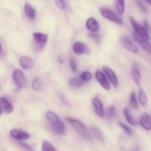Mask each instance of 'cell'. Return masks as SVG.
<instances>
[{
  "label": "cell",
  "mask_w": 151,
  "mask_h": 151,
  "mask_svg": "<svg viewBox=\"0 0 151 151\" xmlns=\"http://www.w3.org/2000/svg\"><path fill=\"white\" fill-rule=\"evenodd\" d=\"M46 118L52 129L56 133L62 135L65 132V125L62 119L52 111H47L46 113Z\"/></svg>",
  "instance_id": "obj_1"
},
{
  "label": "cell",
  "mask_w": 151,
  "mask_h": 151,
  "mask_svg": "<svg viewBox=\"0 0 151 151\" xmlns=\"http://www.w3.org/2000/svg\"><path fill=\"white\" fill-rule=\"evenodd\" d=\"M65 119L72 125L73 128L75 129V131H76L81 137H82L83 138L85 139L91 140V135H90V132H89V131L87 130V128H86V126L84 125L83 122H81V121L78 120V119H75V118L66 117Z\"/></svg>",
  "instance_id": "obj_2"
},
{
  "label": "cell",
  "mask_w": 151,
  "mask_h": 151,
  "mask_svg": "<svg viewBox=\"0 0 151 151\" xmlns=\"http://www.w3.org/2000/svg\"><path fill=\"white\" fill-rule=\"evenodd\" d=\"M99 12H100V14L105 19H107L110 22L118 24H123V20L121 18V16L117 14L116 13H115L114 11H113L110 9L102 7L99 9Z\"/></svg>",
  "instance_id": "obj_3"
},
{
  "label": "cell",
  "mask_w": 151,
  "mask_h": 151,
  "mask_svg": "<svg viewBox=\"0 0 151 151\" xmlns=\"http://www.w3.org/2000/svg\"><path fill=\"white\" fill-rule=\"evenodd\" d=\"M130 22L131 23L132 27L134 29L135 33L137 34L140 38L149 41L150 39V37L149 32L145 29L144 27L141 25L139 23H138L137 21L133 16H130Z\"/></svg>",
  "instance_id": "obj_4"
},
{
  "label": "cell",
  "mask_w": 151,
  "mask_h": 151,
  "mask_svg": "<svg viewBox=\"0 0 151 151\" xmlns=\"http://www.w3.org/2000/svg\"><path fill=\"white\" fill-rule=\"evenodd\" d=\"M13 80L19 88H23L27 82V78L25 73L19 69H16L13 71Z\"/></svg>",
  "instance_id": "obj_5"
},
{
  "label": "cell",
  "mask_w": 151,
  "mask_h": 151,
  "mask_svg": "<svg viewBox=\"0 0 151 151\" xmlns=\"http://www.w3.org/2000/svg\"><path fill=\"white\" fill-rule=\"evenodd\" d=\"M120 42H121V46L127 51L130 52L132 53H137L139 52V49L136 47V44L133 43V41L126 35H122L120 38Z\"/></svg>",
  "instance_id": "obj_6"
},
{
  "label": "cell",
  "mask_w": 151,
  "mask_h": 151,
  "mask_svg": "<svg viewBox=\"0 0 151 151\" xmlns=\"http://www.w3.org/2000/svg\"><path fill=\"white\" fill-rule=\"evenodd\" d=\"M102 69H103L104 73L106 75L107 80H109L110 82L111 83V84H112L114 87H115V88L118 87V79L116 74L115 73V72H114L112 69L108 67V66H103V67H102Z\"/></svg>",
  "instance_id": "obj_7"
},
{
  "label": "cell",
  "mask_w": 151,
  "mask_h": 151,
  "mask_svg": "<svg viewBox=\"0 0 151 151\" xmlns=\"http://www.w3.org/2000/svg\"><path fill=\"white\" fill-rule=\"evenodd\" d=\"M10 135L13 139L17 141H24L30 138V135L28 133L19 129H12L10 131Z\"/></svg>",
  "instance_id": "obj_8"
},
{
  "label": "cell",
  "mask_w": 151,
  "mask_h": 151,
  "mask_svg": "<svg viewBox=\"0 0 151 151\" xmlns=\"http://www.w3.org/2000/svg\"><path fill=\"white\" fill-rule=\"evenodd\" d=\"M95 78H96L97 82L102 86L104 89L107 90V91L110 89V83L108 82L107 78L103 72L99 70L96 71V73H95Z\"/></svg>",
  "instance_id": "obj_9"
},
{
  "label": "cell",
  "mask_w": 151,
  "mask_h": 151,
  "mask_svg": "<svg viewBox=\"0 0 151 151\" xmlns=\"http://www.w3.org/2000/svg\"><path fill=\"white\" fill-rule=\"evenodd\" d=\"M139 123L145 131H151V116L148 113L144 112L141 115Z\"/></svg>",
  "instance_id": "obj_10"
},
{
  "label": "cell",
  "mask_w": 151,
  "mask_h": 151,
  "mask_svg": "<svg viewBox=\"0 0 151 151\" xmlns=\"http://www.w3.org/2000/svg\"><path fill=\"white\" fill-rule=\"evenodd\" d=\"M85 27L90 32H97L100 29V25L94 18H88L85 22Z\"/></svg>",
  "instance_id": "obj_11"
},
{
  "label": "cell",
  "mask_w": 151,
  "mask_h": 151,
  "mask_svg": "<svg viewBox=\"0 0 151 151\" xmlns=\"http://www.w3.org/2000/svg\"><path fill=\"white\" fill-rule=\"evenodd\" d=\"M133 39L141 46V47H142L143 50H144L145 51L147 52L148 53H150V54L151 55V44L149 41L140 38V37H139L137 34L135 33V32L133 33Z\"/></svg>",
  "instance_id": "obj_12"
},
{
  "label": "cell",
  "mask_w": 151,
  "mask_h": 151,
  "mask_svg": "<svg viewBox=\"0 0 151 151\" xmlns=\"http://www.w3.org/2000/svg\"><path fill=\"white\" fill-rule=\"evenodd\" d=\"M92 103H93L95 113L100 117H103L105 116V111H104V106L102 101L97 97H95V98L93 99Z\"/></svg>",
  "instance_id": "obj_13"
},
{
  "label": "cell",
  "mask_w": 151,
  "mask_h": 151,
  "mask_svg": "<svg viewBox=\"0 0 151 151\" xmlns=\"http://www.w3.org/2000/svg\"><path fill=\"white\" fill-rule=\"evenodd\" d=\"M33 39L35 41L36 44H37L39 46H42V47L47 43V39H48V36H47V34L39 32H33Z\"/></svg>",
  "instance_id": "obj_14"
},
{
  "label": "cell",
  "mask_w": 151,
  "mask_h": 151,
  "mask_svg": "<svg viewBox=\"0 0 151 151\" xmlns=\"http://www.w3.org/2000/svg\"><path fill=\"white\" fill-rule=\"evenodd\" d=\"M131 75L133 81L137 86H139L142 81V75H141L139 68L136 63H133L131 66Z\"/></svg>",
  "instance_id": "obj_15"
},
{
  "label": "cell",
  "mask_w": 151,
  "mask_h": 151,
  "mask_svg": "<svg viewBox=\"0 0 151 151\" xmlns=\"http://www.w3.org/2000/svg\"><path fill=\"white\" fill-rule=\"evenodd\" d=\"M19 63H20L21 67L25 70H29L33 67V60L31 58L27 55L21 57L20 60H19Z\"/></svg>",
  "instance_id": "obj_16"
},
{
  "label": "cell",
  "mask_w": 151,
  "mask_h": 151,
  "mask_svg": "<svg viewBox=\"0 0 151 151\" xmlns=\"http://www.w3.org/2000/svg\"><path fill=\"white\" fill-rule=\"evenodd\" d=\"M0 106L2 111H4L5 113L10 114L13 111V107L12 104L8 100L4 97H0Z\"/></svg>",
  "instance_id": "obj_17"
},
{
  "label": "cell",
  "mask_w": 151,
  "mask_h": 151,
  "mask_svg": "<svg viewBox=\"0 0 151 151\" xmlns=\"http://www.w3.org/2000/svg\"><path fill=\"white\" fill-rule=\"evenodd\" d=\"M73 50L76 55H82L87 51V46L81 41H76L73 45Z\"/></svg>",
  "instance_id": "obj_18"
},
{
  "label": "cell",
  "mask_w": 151,
  "mask_h": 151,
  "mask_svg": "<svg viewBox=\"0 0 151 151\" xmlns=\"http://www.w3.org/2000/svg\"><path fill=\"white\" fill-rule=\"evenodd\" d=\"M123 114H124V117H125L126 121H127L129 124H130V125H139V122L133 117V116H132V114H130L128 109H127V108L124 109V110H123Z\"/></svg>",
  "instance_id": "obj_19"
},
{
  "label": "cell",
  "mask_w": 151,
  "mask_h": 151,
  "mask_svg": "<svg viewBox=\"0 0 151 151\" xmlns=\"http://www.w3.org/2000/svg\"><path fill=\"white\" fill-rule=\"evenodd\" d=\"M24 10H25V13L26 16H28L29 19H33L36 17V10L33 7H32L30 3L27 2L25 4V7H24Z\"/></svg>",
  "instance_id": "obj_20"
},
{
  "label": "cell",
  "mask_w": 151,
  "mask_h": 151,
  "mask_svg": "<svg viewBox=\"0 0 151 151\" xmlns=\"http://www.w3.org/2000/svg\"><path fill=\"white\" fill-rule=\"evenodd\" d=\"M115 8L117 14L120 16H122L125 10V2L124 0H115Z\"/></svg>",
  "instance_id": "obj_21"
},
{
  "label": "cell",
  "mask_w": 151,
  "mask_h": 151,
  "mask_svg": "<svg viewBox=\"0 0 151 151\" xmlns=\"http://www.w3.org/2000/svg\"><path fill=\"white\" fill-rule=\"evenodd\" d=\"M90 128H91V131L92 132H93V134L94 135V137H96L99 141L104 142L105 137H104L103 133L102 132L100 128H99V127L96 126V125H91V126H90Z\"/></svg>",
  "instance_id": "obj_22"
},
{
  "label": "cell",
  "mask_w": 151,
  "mask_h": 151,
  "mask_svg": "<svg viewBox=\"0 0 151 151\" xmlns=\"http://www.w3.org/2000/svg\"><path fill=\"white\" fill-rule=\"evenodd\" d=\"M139 101L143 106H147V97L145 94L144 91L142 88H140L139 91Z\"/></svg>",
  "instance_id": "obj_23"
},
{
  "label": "cell",
  "mask_w": 151,
  "mask_h": 151,
  "mask_svg": "<svg viewBox=\"0 0 151 151\" xmlns=\"http://www.w3.org/2000/svg\"><path fill=\"white\" fill-rule=\"evenodd\" d=\"M83 82L79 78H73L69 81V85L73 88H79L82 86Z\"/></svg>",
  "instance_id": "obj_24"
},
{
  "label": "cell",
  "mask_w": 151,
  "mask_h": 151,
  "mask_svg": "<svg viewBox=\"0 0 151 151\" xmlns=\"http://www.w3.org/2000/svg\"><path fill=\"white\" fill-rule=\"evenodd\" d=\"M79 78L83 83H87L89 82L90 81H91L92 78H93V75H92V74L90 73V72H88V71H84V72H83L81 74Z\"/></svg>",
  "instance_id": "obj_25"
},
{
  "label": "cell",
  "mask_w": 151,
  "mask_h": 151,
  "mask_svg": "<svg viewBox=\"0 0 151 151\" xmlns=\"http://www.w3.org/2000/svg\"><path fill=\"white\" fill-rule=\"evenodd\" d=\"M41 151H57L54 146L47 140H44L41 145Z\"/></svg>",
  "instance_id": "obj_26"
},
{
  "label": "cell",
  "mask_w": 151,
  "mask_h": 151,
  "mask_svg": "<svg viewBox=\"0 0 151 151\" xmlns=\"http://www.w3.org/2000/svg\"><path fill=\"white\" fill-rule=\"evenodd\" d=\"M130 105L133 109H138V100L136 94L134 92H131L130 95Z\"/></svg>",
  "instance_id": "obj_27"
},
{
  "label": "cell",
  "mask_w": 151,
  "mask_h": 151,
  "mask_svg": "<svg viewBox=\"0 0 151 151\" xmlns=\"http://www.w3.org/2000/svg\"><path fill=\"white\" fill-rule=\"evenodd\" d=\"M107 114L109 118H114L116 114V108L115 106H110L107 109Z\"/></svg>",
  "instance_id": "obj_28"
},
{
  "label": "cell",
  "mask_w": 151,
  "mask_h": 151,
  "mask_svg": "<svg viewBox=\"0 0 151 151\" xmlns=\"http://www.w3.org/2000/svg\"><path fill=\"white\" fill-rule=\"evenodd\" d=\"M32 88L36 91H39L41 89V82L38 78H35L32 82Z\"/></svg>",
  "instance_id": "obj_29"
},
{
  "label": "cell",
  "mask_w": 151,
  "mask_h": 151,
  "mask_svg": "<svg viewBox=\"0 0 151 151\" xmlns=\"http://www.w3.org/2000/svg\"><path fill=\"white\" fill-rule=\"evenodd\" d=\"M118 125H119V126L121 127L123 130H124V132H125L127 135H129V136L133 135V130H132L131 128L128 126V125H125V124L122 123V122H118Z\"/></svg>",
  "instance_id": "obj_30"
},
{
  "label": "cell",
  "mask_w": 151,
  "mask_h": 151,
  "mask_svg": "<svg viewBox=\"0 0 151 151\" xmlns=\"http://www.w3.org/2000/svg\"><path fill=\"white\" fill-rule=\"evenodd\" d=\"M69 63H70V67L71 70L73 71V72H76L77 71V63H76V61L75 60V59H74L73 57L70 58Z\"/></svg>",
  "instance_id": "obj_31"
},
{
  "label": "cell",
  "mask_w": 151,
  "mask_h": 151,
  "mask_svg": "<svg viewBox=\"0 0 151 151\" xmlns=\"http://www.w3.org/2000/svg\"><path fill=\"white\" fill-rule=\"evenodd\" d=\"M56 4L61 10H65L66 8V4H65V1L64 0H56Z\"/></svg>",
  "instance_id": "obj_32"
},
{
  "label": "cell",
  "mask_w": 151,
  "mask_h": 151,
  "mask_svg": "<svg viewBox=\"0 0 151 151\" xmlns=\"http://www.w3.org/2000/svg\"><path fill=\"white\" fill-rule=\"evenodd\" d=\"M136 3H137L138 6H139V8H140L142 11L145 12V13L147 11V7H145V5L142 2V1H140L139 0H136Z\"/></svg>",
  "instance_id": "obj_33"
},
{
  "label": "cell",
  "mask_w": 151,
  "mask_h": 151,
  "mask_svg": "<svg viewBox=\"0 0 151 151\" xmlns=\"http://www.w3.org/2000/svg\"><path fill=\"white\" fill-rule=\"evenodd\" d=\"M89 35H90V36L92 38H93V39L96 40V41H98L99 40V34H97L96 32H90Z\"/></svg>",
  "instance_id": "obj_34"
},
{
  "label": "cell",
  "mask_w": 151,
  "mask_h": 151,
  "mask_svg": "<svg viewBox=\"0 0 151 151\" xmlns=\"http://www.w3.org/2000/svg\"><path fill=\"white\" fill-rule=\"evenodd\" d=\"M21 145H22V147H25V148H26L28 150H29V151H33L32 147H31L30 145H28L25 144V143H21Z\"/></svg>",
  "instance_id": "obj_35"
},
{
  "label": "cell",
  "mask_w": 151,
  "mask_h": 151,
  "mask_svg": "<svg viewBox=\"0 0 151 151\" xmlns=\"http://www.w3.org/2000/svg\"><path fill=\"white\" fill-rule=\"evenodd\" d=\"M144 1H146L147 4H149L150 5H151V0H144Z\"/></svg>",
  "instance_id": "obj_36"
},
{
  "label": "cell",
  "mask_w": 151,
  "mask_h": 151,
  "mask_svg": "<svg viewBox=\"0 0 151 151\" xmlns=\"http://www.w3.org/2000/svg\"><path fill=\"white\" fill-rule=\"evenodd\" d=\"M1 52H2V46H1V43H0V54L1 53Z\"/></svg>",
  "instance_id": "obj_37"
},
{
  "label": "cell",
  "mask_w": 151,
  "mask_h": 151,
  "mask_svg": "<svg viewBox=\"0 0 151 151\" xmlns=\"http://www.w3.org/2000/svg\"><path fill=\"white\" fill-rule=\"evenodd\" d=\"M1 113H2V109H1V106H0V115H1Z\"/></svg>",
  "instance_id": "obj_38"
}]
</instances>
